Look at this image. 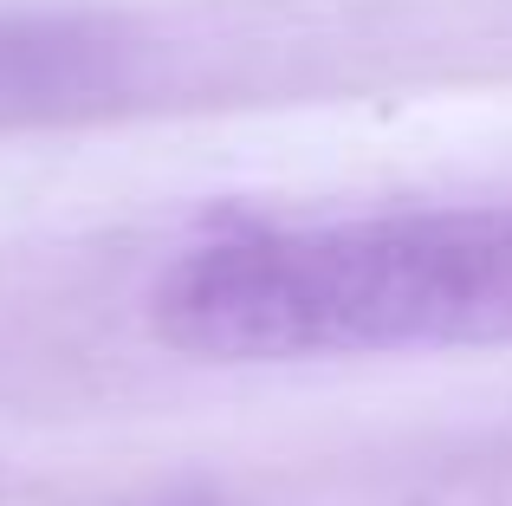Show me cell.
I'll return each mask as SVG.
<instances>
[{"label":"cell","mask_w":512,"mask_h":506,"mask_svg":"<svg viewBox=\"0 0 512 506\" xmlns=\"http://www.w3.org/2000/svg\"><path fill=\"white\" fill-rule=\"evenodd\" d=\"M150 325L214 364L512 344V208H422L195 247L156 279Z\"/></svg>","instance_id":"6da1fadb"},{"label":"cell","mask_w":512,"mask_h":506,"mask_svg":"<svg viewBox=\"0 0 512 506\" xmlns=\"http://www.w3.org/2000/svg\"><path fill=\"white\" fill-rule=\"evenodd\" d=\"M130 65H137V46L104 20L0 13V124L98 111L130 85Z\"/></svg>","instance_id":"7a4b0ae2"}]
</instances>
